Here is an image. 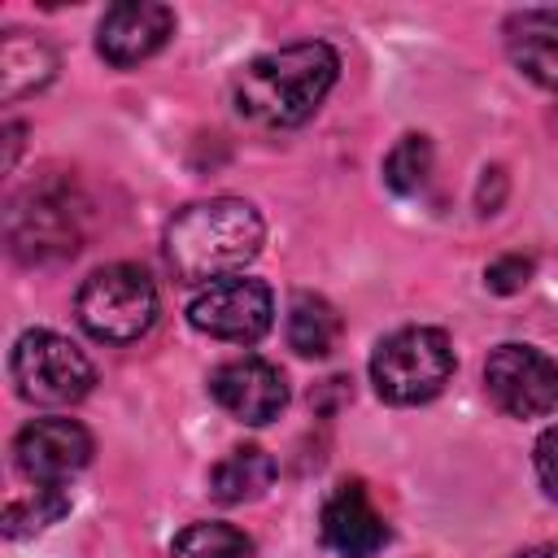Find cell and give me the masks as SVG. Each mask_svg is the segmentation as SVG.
<instances>
[{"instance_id": "6da1fadb", "label": "cell", "mask_w": 558, "mask_h": 558, "mask_svg": "<svg viewBox=\"0 0 558 558\" xmlns=\"http://www.w3.org/2000/svg\"><path fill=\"white\" fill-rule=\"evenodd\" d=\"M340 57L331 44H288L248 61L231 83V105L240 118L266 131H288L314 118V109L336 87Z\"/></svg>"}, {"instance_id": "7a4b0ae2", "label": "cell", "mask_w": 558, "mask_h": 558, "mask_svg": "<svg viewBox=\"0 0 558 558\" xmlns=\"http://www.w3.org/2000/svg\"><path fill=\"white\" fill-rule=\"evenodd\" d=\"M262 214L240 196H209L179 209L166 227V257L179 279L214 283L240 275L262 253Z\"/></svg>"}, {"instance_id": "3957f363", "label": "cell", "mask_w": 558, "mask_h": 558, "mask_svg": "<svg viewBox=\"0 0 558 558\" xmlns=\"http://www.w3.org/2000/svg\"><path fill=\"white\" fill-rule=\"evenodd\" d=\"M453 375V344L440 327H401L371 353V384L388 405L432 401Z\"/></svg>"}, {"instance_id": "277c9868", "label": "cell", "mask_w": 558, "mask_h": 558, "mask_svg": "<svg viewBox=\"0 0 558 558\" xmlns=\"http://www.w3.org/2000/svg\"><path fill=\"white\" fill-rule=\"evenodd\" d=\"M74 314L92 340L131 344L157 318V288L140 266H126V262L100 266L83 279L74 296Z\"/></svg>"}, {"instance_id": "5b68a950", "label": "cell", "mask_w": 558, "mask_h": 558, "mask_svg": "<svg viewBox=\"0 0 558 558\" xmlns=\"http://www.w3.org/2000/svg\"><path fill=\"white\" fill-rule=\"evenodd\" d=\"M9 375L17 384V397L22 401H35V405H70V401H83L96 384V366L92 357L57 336V331H22L13 353H9Z\"/></svg>"}, {"instance_id": "8992f818", "label": "cell", "mask_w": 558, "mask_h": 558, "mask_svg": "<svg viewBox=\"0 0 558 558\" xmlns=\"http://www.w3.org/2000/svg\"><path fill=\"white\" fill-rule=\"evenodd\" d=\"M187 323L214 340H231V344H253L270 331L275 323V296L262 279L248 275H227L205 283L192 305H187Z\"/></svg>"}, {"instance_id": "52a82bcc", "label": "cell", "mask_w": 558, "mask_h": 558, "mask_svg": "<svg viewBox=\"0 0 558 558\" xmlns=\"http://www.w3.org/2000/svg\"><path fill=\"white\" fill-rule=\"evenodd\" d=\"M484 392L510 418H541L558 405V362L532 344H497L484 362Z\"/></svg>"}, {"instance_id": "ba28073f", "label": "cell", "mask_w": 558, "mask_h": 558, "mask_svg": "<svg viewBox=\"0 0 558 558\" xmlns=\"http://www.w3.org/2000/svg\"><path fill=\"white\" fill-rule=\"evenodd\" d=\"M13 462L31 484L61 488L92 462V436L74 418H31L13 440Z\"/></svg>"}, {"instance_id": "9c48e42d", "label": "cell", "mask_w": 558, "mask_h": 558, "mask_svg": "<svg viewBox=\"0 0 558 558\" xmlns=\"http://www.w3.org/2000/svg\"><path fill=\"white\" fill-rule=\"evenodd\" d=\"M4 231H9V248L17 262H57L78 248L74 209L65 205V196H57L48 187L17 196L9 205Z\"/></svg>"}, {"instance_id": "30bf717a", "label": "cell", "mask_w": 558, "mask_h": 558, "mask_svg": "<svg viewBox=\"0 0 558 558\" xmlns=\"http://www.w3.org/2000/svg\"><path fill=\"white\" fill-rule=\"evenodd\" d=\"M170 35H174V13L166 4L122 0V4L105 9L100 26H96V48L109 65L126 70V65H140L153 52H161Z\"/></svg>"}, {"instance_id": "8fae6325", "label": "cell", "mask_w": 558, "mask_h": 558, "mask_svg": "<svg viewBox=\"0 0 558 558\" xmlns=\"http://www.w3.org/2000/svg\"><path fill=\"white\" fill-rule=\"evenodd\" d=\"M209 392L231 418L253 423V427L270 423L288 405V384H283L279 366H270L266 357H231V362H222L214 371V379H209Z\"/></svg>"}, {"instance_id": "7c38bea8", "label": "cell", "mask_w": 558, "mask_h": 558, "mask_svg": "<svg viewBox=\"0 0 558 558\" xmlns=\"http://www.w3.org/2000/svg\"><path fill=\"white\" fill-rule=\"evenodd\" d=\"M318 532H323V545L331 554H340V558H371L388 541V523L371 506V497H366V488L357 480L353 484H340L327 497L323 519H318Z\"/></svg>"}, {"instance_id": "4fadbf2b", "label": "cell", "mask_w": 558, "mask_h": 558, "mask_svg": "<svg viewBox=\"0 0 558 558\" xmlns=\"http://www.w3.org/2000/svg\"><path fill=\"white\" fill-rule=\"evenodd\" d=\"M510 61L541 87L558 92V9H519L501 26Z\"/></svg>"}, {"instance_id": "5bb4252c", "label": "cell", "mask_w": 558, "mask_h": 558, "mask_svg": "<svg viewBox=\"0 0 558 558\" xmlns=\"http://www.w3.org/2000/svg\"><path fill=\"white\" fill-rule=\"evenodd\" d=\"M52 74H57V52L44 39L26 31H4L0 39V100L4 105L48 87Z\"/></svg>"}, {"instance_id": "9a60e30c", "label": "cell", "mask_w": 558, "mask_h": 558, "mask_svg": "<svg viewBox=\"0 0 558 558\" xmlns=\"http://www.w3.org/2000/svg\"><path fill=\"white\" fill-rule=\"evenodd\" d=\"M275 480V458L257 445H240L231 449L214 471H209V493L222 501V506H235V501H253L270 488Z\"/></svg>"}, {"instance_id": "2e32d148", "label": "cell", "mask_w": 558, "mask_h": 558, "mask_svg": "<svg viewBox=\"0 0 558 558\" xmlns=\"http://www.w3.org/2000/svg\"><path fill=\"white\" fill-rule=\"evenodd\" d=\"M340 340V314L318 292H296L288 305V344L301 357H327Z\"/></svg>"}, {"instance_id": "e0dca14e", "label": "cell", "mask_w": 558, "mask_h": 558, "mask_svg": "<svg viewBox=\"0 0 558 558\" xmlns=\"http://www.w3.org/2000/svg\"><path fill=\"white\" fill-rule=\"evenodd\" d=\"M170 558H253V541L231 523H192L174 536Z\"/></svg>"}, {"instance_id": "ac0fdd59", "label": "cell", "mask_w": 558, "mask_h": 558, "mask_svg": "<svg viewBox=\"0 0 558 558\" xmlns=\"http://www.w3.org/2000/svg\"><path fill=\"white\" fill-rule=\"evenodd\" d=\"M65 510H70V497H65V488H44V484H35L31 493H17V497H9V506H4V532H9V536H22V532H39V527L57 523Z\"/></svg>"}, {"instance_id": "d6986e66", "label": "cell", "mask_w": 558, "mask_h": 558, "mask_svg": "<svg viewBox=\"0 0 558 558\" xmlns=\"http://www.w3.org/2000/svg\"><path fill=\"white\" fill-rule=\"evenodd\" d=\"M432 174V140L427 135H401L384 157V183L401 196L418 192Z\"/></svg>"}, {"instance_id": "ffe728a7", "label": "cell", "mask_w": 558, "mask_h": 558, "mask_svg": "<svg viewBox=\"0 0 558 558\" xmlns=\"http://www.w3.org/2000/svg\"><path fill=\"white\" fill-rule=\"evenodd\" d=\"M532 279V262L527 257H519V253H510V257H497L488 270H484V283L493 288V292H519L523 283Z\"/></svg>"}, {"instance_id": "44dd1931", "label": "cell", "mask_w": 558, "mask_h": 558, "mask_svg": "<svg viewBox=\"0 0 558 558\" xmlns=\"http://www.w3.org/2000/svg\"><path fill=\"white\" fill-rule=\"evenodd\" d=\"M532 462H536V480H541V488L558 501V423H554V427H545V432L536 436Z\"/></svg>"}, {"instance_id": "7402d4cb", "label": "cell", "mask_w": 558, "mask_h": 558, "mask_svg": "<svg viewBox=\"0 0 558 558\" xmlns=\"http://www.w3.org/2000/svg\"><path fill=\"white\" fill-rule=\"evenodd\" d=\"M17 144H22V126H17V122H9V126H4V170L13 166V157H17Z\"/></svg>"}, {"instance_id": "603a6c76", "label": "cell", "mask_w": 558, "mask_h": 558, "mask_svg": "<svg viewBox=\"0 0 558 558\" xmlns=\"http://www.w3.org/2000/svg\"><path fill=\"white\" fill-rule=\"evenodd\" d=\"M519 558H558V545H541V549H527Z\"/></svg>"}]
</instances>
